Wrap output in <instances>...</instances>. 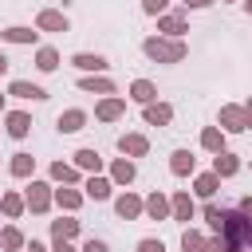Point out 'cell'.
Instances as JSON below:
<instances>
[{
  "mask_svg": "<svg viewBox=\"0 0 252 252\" xmlns=\"http://www.w3.org/2000/svg\"><path fill=\"white\" fill-rule=\"evenodd\" d=\"M217 232L224 236L228 252H252V220H248V217H240V213H224Z\"/></svg>",
  "mask_w": 252,
  "mask_h": 252,
  "instance_id": "6da1fadb",
  "label": "cell"
},
{
  "mask_svg": "<svg viewBox=\"0 0 252 252\" xmlns=\"http://www.w3.org/2000/svg\"><path fill=\"white\" fill-rule=\"evenodd\" d=\"M142 51H146L154 63H181V59L189 55L185 39H165V35H150V39H142Z\"/></svg>",
  "mask_w": 252,
  "mask_h": 252,
  "instance_id": "7a4b0ae2",
  "label": "cell"
},
{
  "mask_svg": "<svg viewBox=\"0 0 252 252\" xmlns=\"http://www.w3.org/2000/svg\"><path fill=\"white\" fill-rule=\"evenodd\" d=\"M24 205H28L32 213H47V209H51V185H47V181H32L28 193H24Z\"/></svg>",
  "mask_w": 252,
  "mask_h": 252,
  "instance_id": "3957f363",
  "label": "cell"
},
{
  "mask_svg": "<svg viewBox=\"0 0 252 252\" xmlns=\"http://www.w3.org/2000/svg\"><path fill=\"white\" fill-rule=\"evenodd\" d=\"M35 28H39V32H71V20H67L63 12H55V8H43V12L35 16Z\"/></svg>",
  "mask_w": 252,
  "mask_h": 252,
  "instance_id": "277c9868",
  "label": "cell"
},
{
  "mask_svg": "<svg viewBox=\"0 0 252 252\" xmlns=\"http://www.w3.org/2000/svg\"><path fill=\"white\" fill-rule=\"evenodd\" d=\"M158 32H165L169 39H181V35L189 32V20H185V12H169V16H158Z\"/></svg>",
  "mask_w": 252,
  "mask_h": 252,
  "instance_id": "5b68a950",
  "label": "cell"
},
{
  "mask_svg": "<svg viewBox=\"0 0 252 252\" xmlns=\"http://www.w3.org/2000/svg\"><path fill=\"white\" fill-rule=\"evenodd\" d=\"M126 114V98H118V94H106L98 106H94V118L98 122H114V118H122Z\"/></svg>",
  "mask_w": 252,
  "mask_h": 252,
  "instance_id": "8992f818",
  "label": "cell"
},
{
  "mask_svg": "<svg viewBox=\"0 0 252 252\" xmlns=\"http://www.w3.org/2000/svg\"><path fill=\"white\" fill-rule=\"evenodd\" d=\"M142 118H146V126H169L173 122V106L169 102H150V106H142Z\"/></svg>",
  "mask_w": 252,
  "mask_h": 252,
  "instance_id": "52a82bcc",
  "label": "cell"
},
{
  "mask_svg": "<svg viewBox=\"0 0 252 252\" xmlns=\"http://www.w3.org/2000/svg\"><path fill=\"white\" fill-rule=\"evenodd\" d=\"M114 213H118L122 220H138V217L146 213V205H142V197H134V193H122V197L114 201Z\"/></svg>",
  "mask_w": 252,
  "mask_h": 252,
  "instance_id": "ba28073f",
  "label": "cell"
},
{
  "mask_svg": "<svg viewBox=\"0 0 252 252\" xmlns=\"http://www.w3.org/2000/svg\"><path fill=\"white\" fill-rule=\"evenodd\" d=\"M71 67H79V71H87V75H102L110 63L102 59V55H91V51H79V55H71Z\"/></svg>",
  "mask_w": 252,
  "mask_h": 252,
  "instance_id": "9c48e42d",
  "label": "cell"
},
{
  "mask_svg": "<svg viewBox=\"0 0 252 252\" xmlns=\"http://www.w3.org/2000/svg\"><path fill=\"white\" fill-rule=\"evenodd\" d=\"M193 213H197V205H193L189 193H173L169 197V217L173 220H193Z\"/></svg>",
  "mask_w": 252,
  "mask_h": 252,
  "instance_id": "30bf717a",
  "label": "cell"
},
{
  "mask_svg": "<svg viewBox=\"0 0 252 252\" xmlns=\"http://www.w3.org/2000/svg\"><path fill=\"white\" fill-rule=\"evenodd\" d=\"M220 130H228V134H240V130H248V122H244V110H240V106H220Z\"/></svg>",
  "mask_w": 252,
  "mask_h": 252,
  "instance_id": "8fae6325",
  "label": "cell"
},
{
  "mask_svg": "<svg viewBox=\"0 0 252 252\" xmlns=\"http://www.w3.org/2000/svg\"><path fill=\"white\" fill-rule=\"evenodd\" d=\"M59 134H75V130H83L87 126V110H79V106H71V110H63L59 114Z\"/></svg>",
  "mask_w": 252,
  "mask_h": 252,
  "instance_id": "7c38bea8",
  "label": "cell"
},
{
  "mask_svg": "<svg viewBox=\"0 0 252 252\" xmlns=\"http://www.w3.org/2000/svg\"><path fill=\"white\" fill-rule=\"evenodd\" d=\"M197 169V158L189 154V150H173V158H169V173L173 177H189Z\"/></svg>",
  "mask_w": 252,
  "mask_h": 252,
  "instance_id": "4fadbf2b",
  "label": "cell"
},
{
  "mask_svg": "<svg viewBox=\"0 0 252 252\" xmlns=\"http://www.w3.org/2000/svg\"><path fill=\"white\" fill-rule=\"evenodd\" d=\"M8 94H16V98H32V102H43V98H47V91H43L39 83H24V79H16V83L8 87Z\"/></svg>",
  "mask_w": 252,
  "mask_h": 252,
  "instance_id": "5bb4252c",
  "label": "cell"
},
{
  "mask_svg": "<svg viewBox=\"0 0 252 252\" xmlns=\"http://www.w3.org/2000/svg\"><path fill=\"white\" fill-rule=\"evenodd\" d=\"M118 150H122L126 158H142V154L150 150V142H146V134H122V138H118Z\"/></svg>",
  "mask_w": 252,
  "mask_h": 252,
  "instance_id": "9a60e30c",
  "label": "cell"
},
{
  "mask_svg": "<svg viewBox=\"0 0 252 252\" xmlns=\"http://www.w3.org/2000/svg\"><path fill=\"white\" fill-rule=\"evenodd\" d=\"M142 205H146V217H150V220H165V217H169V197H165V193H150Z\"/></svg>",
  "mask_w": 252,
  "mask_h": 252,
  "instance_id": "2e32d148",
  "label": "cell"
},
{
  "mask_svg": "<svg viewBox=\"0 0 252 252\" xmlns=\"http://www.w3.org/2000/svg\"><path fill=\"white\" fill-rule=\"evenodd\" d=\"M79 91H91V94H114L118 87H114L110 79H102V75H83V79H79Z\"/></svg>",
  "mask_w": 252,
  "mask_h": 252,
  "instance_id": "e0dca14e",
  "label": "cell"
},
{
  "mask_svg": "<svg viewBox=\"0 0 252 252\" xmlns=\"http://www.w3.org/2000/svg\"><path fill=\"white\" fill-rule=\"evenodd\" d=\"M130 98L142 102V106H150V102L158 98V87H154L150 79H134V83H130Z\"/></svg>",
  "mask_w": 252,
  "mask_h": 252,
  "instance_id": "ac0fdd59",
  "label": "cell"
},
{
  "mask_svg": "<svg viewBox=\"0 0 252 252\" xmlns=\"http://www.w3.org/2000/svg\"><path fill=\"white\" fill-rule=\"evenodd\" d=\"M4 122H8V134H12V138H28V130H32V118H28L24 110H8Z\"/></svg>",
  "mask_w": 252,
  "mask_h": 252,
  "instance_id": "d6986e66",
  "label": "cell"
},
{
  "mask_svg": "<svg viewBox=\"0 0 252 252\" xmlns=\"http://www.w3.org/2000/svg\"><path fill=\"white\" fill-rule=\"evenodd\" d=\"M236 169H240V158H236V154H228V150H220V154L213 158V173H217V177H232Z\"/></svg>",
  "mask_w": 252,
  "mask_h": 252,
  "instance_id": "ffe728a7",
  "label": "cell"
},
{
  "mask_svg": "<svg viewBox=\"0 0 252 252\" xmlns=\"http://www.w3.org/2000/svg\"><path fill=\"white\" fill-rule=\"evenodd\" d=\"M134 177H138V169H134V161H126V158H118V161L110 165V181H114V185H130Z\"/></svg>",
  "mask_w": 252,
  "mask_h": 252,
  "instance_id": "44dd1931",
  "label": "cell"
},
{
  "mask_svg": "<svg viewBox=\"0 0 252 252\" xmlns=\"http://www.w3.org/2000/svg\"><path fill=\"white\" fill-rule=\"evenodd\" d=\"M71 236H79V220H75V217L51 220V240H71Z\"/></svg>",
  "mask_w": 252,
  "mask_h": 252,
  "instance_id": "7402d4cb",
  "label": "cell"
},
{
  "mask_svg": "<svg viewBox=\"0 0 252 252\" xmlns=\"http://www.w3.org/2000/svg\"><path fill=\"white\" fill-rule=\"evenodd\" d=\"M201 146H205L209 154H220V150H224V130H220V126H205V130H201Z\"/></svg>",
  "mask_w": 252,
  "mask_h": 252,
  "instance_id": "603a6c76",
  "label": "cell"
},
{
  "mask_svg": "<svg viewBox=\"0 0 252 252\" xmlns=\"http://www.w3.org/2000/svg\"><path fill=\"white\" fill-rule=\"evenodd\" d=\"M8 169H12V177H32V173H35V158H32V154H12Z\"/></svg>",
  "mask_w": 252,
  "mask_h": 252,
  "instance_id": "cb8c5ba5",
  "label": "cell"
},
{
  "mask_svg": "<svg viewBox=\"0 0 252 252\" xmlns=\"http://www.w3.org/2000/svg\"><path fill=\"white\" fill-rule=\"evenodd\" d=\"M193 189H197V197H205V201H209V197H213V193L220 189V177H217L213 169H209V173H197V181H193Z\"/></svg>",
  "mask_w": 252,
  "mask_h": 252,
  "instance_id": "d4e9b609",
  "label": "cell"
},
{
  "mask_svg": "<svg viewBox=\"0 0 252 252\" xmlns=\"http://www.w3.org/2000/svg\"><path fill=\"white\" fill-rule=\"evenodd\" d=\"M83 189H87V197H91V201H106L114 185H110L106 177H98V173H94V177H87V185H83Z\"/></svg>",
  "mask_w": 252,
  "mask_h": 252,
  "instance_id": "484cf974",
  "label": "cell"
},
{
  "mask_svg": "<svg viewBox=\"0 0 252 252\" xmlns=\"http://www.w3.org/2000/svg\"><path fill=\"white\" fill-rule=\"evenodd\" d=\"M51 201H55L59 209H67V213H75V209L83 205V193H79V189H55V193H51Z\"/></svg>",
  "mask_w": 252,
  "mask_h": 252,
  "instance_id": "4316f807",
  "label": "cell"
},
{
  "mask_svg": "<svg viewBox=\"0 0 252 252\" xmlns=\"http://www.w3.org/2000/svg\"><path fill=\"white\" fill-rule=\"evenodd\" d=\"M24 244H28V240H24V232H20V228H12V224H8V228L0 232V252H24Z\"/></svg>",
  "mask_w": 252,
  "mask_h": 252,
  "instance_id": "83f0119b",
  "label": "cell"
},
{
  "mask_svg": "<svg viewBox=\"0 0 252 252\" xmlns=\"http://www.w3.org/2000/svg\"><path fill=\"white\" fill-rule=\"evenodd\" d=\"M8 43H35L39 39V32H32V28H20V24H12V28H4L0 32Z\"/></svg>",
  "mask_w": 252,
  "mask_h": 252,
  "instance_id": "f1b7e54d",
  "label": "cell"
},
{
  "mask_svg": "<svg viewBox=\"0 0 252 252\" xmlns=\"http://www.w3.org/2000/svg\"><path fill=\"white\" fill-rule=\"evenodd\" d=\"M0 209H4V217H12V220H16L28 205H24V197H20V193H0Z\"/></svg>",
  "mask_w": 252,
  "mask_h": 252,
  "instance_id": "f546056e",
  "label": "cell"
},
{
  "mask_svg": "<svg viewBox=\"0 0 252 252\" xmlns=\"http://www.w3.org/2000/svg\"><path fill=\"white\" fill-rule=\"evenodd\" d=\"M75 165L98 173V169H102V158H98V150H79V154H75Z\"/></svg>",
  "mask_w": 252,
  "mask_h": 252,
  "instance_id": "4dcf8cb0",
  "label": "cell"
},
{
  "mask_svg": "<svg viewBox=\"0 0 252 252\" xmlns=\"http://www.w3.org/2000/svg\"><path fill=\"white\" fill-rule=\"evenodd\" d=\"M35 67H39V71H55V67H59V51H55V47H39V51H35Z\"/></svg>",
  "mask_w": 252,
  "mask_h": 252,
  "instance_id": "1f68e13d",
  "label": "cell"
},
{
  "mask_svg": "<svg viewBox=\"0 0 252 252\" xmlns=\"http://www.w3.org/2000/svg\"><path fill=\"white\" fill-rule=\"evenodd\" d=\"M51 181H63V185H71V181H79V169H75V165H63V161H55V165H51Z\"/></svg>",
  "mask_w": 252,
  "mask_h": 252,
  "instance_id": "d6a6232c",
  "label": "cell"
},
{
  "mask_svg": "<svg viewBox=\"0 0 252 252\" xmlns=\"http://www.w3.org/2000/svg\"><path fill=\"white\" fill-rule=\"evenodd\" d=\"M181 248H185V252H205V236H201L197 228H185V232H181Z\"/></svg>",
  "mask_w": 252,
  "mask_h": 252,
  "instance_id": "836d02e7",
  "label": "cell"
},
{
  "mask_svg": "<svg viewBox=\"0 0 252 252\" xmlns=\"http://www.w3.org/2000/svg\"><path fill=\"white\" fill-rule=\"evenodd\" d=\"M165 8H169V0H142L146 16H165Z\"/></svg>",
  "mask_w": 252,
  "mask_h": 252,
  "instance_id": "e575fe53",
  "label": "cell"
},
{
  "mask_svg": "<svg viewBox=\"0 0 252 252\" xmlns=\"http://www.w3.org/2000/svg\"><path fill=\"white\" fill-rule=\"evenodd\" d=\"M220 217H224V209H217V205H205V220H209L213 228H220Z\"/></svg>",
  "mask_w": 252,
  "mask_h": 252,
  "instance_id": "d590c367",
  "label": "cell"
},
{
  "mask_svg": "<svg viewBox=\"0 0 252 252\" xmlns=\"http://www.w3.org/2000/svg\"><path fill=\"white\" fill-rule=\"evenodd\" d=\"M138 252H165V244L154 240V236H146V240H138Z\"/></svg>",
  "mask_w": 252,
  "mask_h": 252,
  "instance_id": "8d00e7d4",
  "label": "cell"
},
{
  "mask_svg": "<svg viewBox=\"0 0 252 252\" xmlns=\"http://www.w3.org/2000/svg\"><path fill=\"white\" fill-rule=\"evenodd\" d=\"M205 252H228L224 236H213V240H205Z\"/></svg>",
  "mask_w": 252,
  "mask_h": 252,
  "instance_id": "74e56055",
  "label": "cell"
},
{
  "mask_svg": "<svg viewBox=\"0 0 252 252\" xmlns=\"http://www.w3.org/2000/svg\"><path fill=\"white\" fill-rule=\"evenodd\" d=\"M83 252H110V248H106V240H94V236H91V240L83 244Z\"/></svg>",
  "mask_w": 252,
  "mask_h": 252,
  "instance_id": "f35d334b",
  "label": "cell"
},
{
  "mask_svg": "<svg viewBox=\"0 0 252 252\" xmlns=\"http://www.w3.org/2000/svg\"><path fill=\"white\" fill-rule=\"evenodd\" d=\"M236 213H240V217H248V220H252V197H240V209H236Z\"/></svg>",
  "mask_w": 252,
  "mask_h": 252,
  "instance_id": "ab89813d",
  "label": "cell"
},
{
  "mask_svg": "<svg viewBox=\"0 0 252 252\" xmlns=\"http://www.w3.org/2000/svg\"><path fill=\"white\" fill-rule=\"evenodd\" d=\"M51 252H75V248H71V240H55V248H51Z\"/></svg>",
  "mask_w": 252,
  "mask_h": 252,
  "instance_id": "60d3db41",
  "label": "cell"
},
{
  "mask_svg": "<svg viewBox=\"0 0 252 252\" xmlns=\"http://www.w3.org/2000/svg\"><path fill=\"white\" fill-rule=\"evenodd\" d=\"M240 110H244V122H248V126H252V98H248V102H244V106H240Z\"/></svg>",
  "mask_w": 252,
  "mask_h": 252,
  "instance_id": "b9f144b4",
  "label": "cell"
},
{
  "mask_svg": "<svg viewBox=\"0 0 252 252\" xmlns=\"http://www.w3.org/2000/svg\"><path fill=\"white\" fill-rule=\"evenodd\" d=\"M213 0H185V8H209Z\"/></svg>",
  "mask_w": 252,
  "mask_h": 252,
  "instance_id": "7bdbcfd3",
  "label": "cell"
},
{
  "mask_svg": "<svg viewBox=\"0 0 252 252\" xmlns=\"http://www.w3.org/2000/svg\"><path fill=\"white\" fill-rule=\"evenodd\" d=\"M24 248H28V252H47V248H43L39 240H32V244H24Z\"/></svg>",
  "mask_w": 252,
  "mask_h": 252,
  "instance_id": "ee69618b",
  "label": "cell"
},
{
  "mask_svg": "<svg viewBox=\"0 0 252 252\" xmlns=\"http://www.w3.org/2000/svg\"><path fill=\"white\" fill-rule=\"evenodd\" d=\"M4 71H8V59H4V55H0V75H4Z\"/></svg>",
  "mask_w": 252,
  "mask_h": 252,
  "instance_id": "f6af8a7d",
  "label": "cell"
},
{
  "mask_svg": "<svg viewBox=\"0 0 252 252\" xmlns=\"http://www.w3.org/2000/svg\"><path fill=\"white\" fill-rule=\"evenodd\" d=\"M244 12H248V16H252V0H244Z\"/></svg>",
  "mask_w": 252,
  "mask_h": 252,
  "instance_id": "bcb514c9",
  "label": "cell"
},
{
  "mask_svg": "<svg viewBox=\"0 0 252 252\" xmlns=\"http://www.w3.org/2000/svg\"><path fill=\"white\" fill-rule=\"evenodd\" d=\"M0 110H4V94H0Z\"/></svg>",
  "mask_w": 252,
  "mask_h": 252,
  "instance_id": "7dc6e473",
  "label": "cell"
},
{
  "mask_svg": "<svg viewBox=\"0 0 252 252\" xmlns=\"http://www.w3.org/2000/svg\"><path fill=\"white\" fill-rule=\"evenodd\" d=\"M55 4H67V0H55Z\"/></svg>",
  "mask_w": 252,
  "mask_h": 252,
  "instance_id": "c3c4849f",
  "label": "cell"
}]
</instances>
